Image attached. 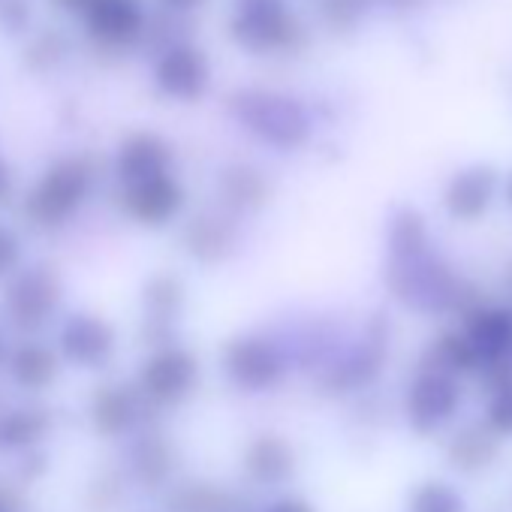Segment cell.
Returning a JSON list of instances; mask_svg holds the SVG:
<instances>
[{"mask_svg":"<svg viewBox=\"0 0 512 512\" xmlns=\"http://www.w3.org/2000/svg\"><path fill=\"white\" fill-rule=\"evenodd\" d=\"M52 4L61 10V13H70V16H85L94 4H97V0H52Z\"/></svg>","mask_w":512,"mask_h":512,"instance_id":"27","label":"cell"},{"mask_svg":"<svg viewBox=\"0 0 512 512\" xmlns=\"http://www.w3.org/2000/svg\"><path fill=\"white\" fill-rule=\"evenodd\" d=\"M151 79H154L157 94H163L166 100L193 103L205 97V91L211 88V58L193 40L175 43L157 52Z\"/></svg>","mask_w":512,"mask_h":512,"instance_id":"5","label":"cell"},{"mask_svg":"<svg viewBox=\"0 0 512 512\" xmlns=\"http://www.w3.org/2000/svg\"><path fill=\"white\" fill-rule=\"evenodd\" d=\"M368 10V0H320V19L332 34H350Z\"/></svg>","mask_w":512,"mask_h":512,"instance_id":"17","label":"cell"},{"mask_svg":"<svg viewBox=\"0 0 512 512\" xmlns=\"http://www.w3.org/2000/svg\"><path fill=\"white\" fill-rule=\"evenodd\" d=\"M172 166V148L166 139H160L157 133H130L115 154V172L118 178L127 184L154 178V175H166Z\"/></svg>","mask_w":512,"mask_h":512,"instance_id":"7","label":"cell"},{"mask_svg":"<svg viewBox=\"0 0 512 512\" xmlns=\"http://www.w3.org/2000/svg\"><path fill=\"white\" fill-rule=\"evenodd\" d=\"M49 305H55V290H52L49 278H43V275H31L13 290V314L22 323L43 320Z\"/></svg>","mask_w":512,"mask_h":512,"instance_id":"14","label":"cell"},{"mask_svg":"<svg viewBox=\"0 0 512 512\" xmlns=\"http://www.w3.org/2000/svg\"><path fill=\"white\" fill-rule=\"evenodd\" d=\"M247 464H250V470L260 479H281L290 470L293 458H290V452H287V446L281 440L266 437V440H260L250 449V461Z\"/></svg>","mask_w":512,"mask_h":512,"instance_id":"16","label":"cell"},{"mask_svg":"<svg viewBox=\"0 0 512 512\" xmlns=\"http://www.w3.org/2000/svg\"><path fill=\"white\" fill-rule=\"evenodd\" d=\"M94 187V163L88 157H64L52 163L40 181L34 184L25 211L40 226L64 223L91 193Z\"/></svg>","mask_w":512,"mask_h":512,"instance_id":"3","label":"cell"},{"mask_svg":"<svg viewBox=\"0 0 512 512\" xmlns=\"http://www.w3.org/2000/svg\"><path fill=\"white\" fill-rule=\"evenodd\" d=\"M13 368H16V377L25 386H43V383H49L55 377V359L40 347H25L16 356Z\"/></svg>","mask_w":512,"mask_h":512,"instance_id":"18","label":"cell"},{"mask_svg":"<svg viewBox=\"0 0 512 512\" xmlns=\"http://www.w3.org/2000/svg\"><path fill=\"white\" fill-rule=\"evenodd\" d=\"M494 184H497V178H494V172L488 166L464 169L446 187V208L461 220L479 217L485 211V205L491 202V196H494Z\"/></svg>","mask_w":512,"mask_h":512,"instance_id":"10","label":"cell"},{"mask_svg":"<svg viewBox=\"0 0 512 512\" xmlns=\"http://www.w3.org/2000/svg\"><path fill=\"white\" fill-rule=\"evenodd\" d=\"M488 422L497 434H512V383L500 386V392L494 395L488 407Z\"/></svg>","mask_w":512,"mask_h":512,"instance_id":"23","label":"cell"},{"mask_svg":"<svg viewBox=\"0 0 512 512\" xmlns=\"http://www.w3.org/2000/svg\"><path fill=\"white\" fill-rule=\"evenodd\" d=\"M467 344L476 356L503 359L512 350V314L509 311H482L467 323Z\"/></svg>","mask_w":512,"mask_h":512,"instance_id":"12","label":"cell"},{"mask_svg":"<svg viewBox=\"0 0 512 512\" xmlns=\"http://www.w3.org/2000/svg\"><path fill=\"white\" fill-rule=\"evenodd\" d=\"M226 368L229 374L241 383V386H253V389H263V386H272L281 374V365L275 359V353L260 344V341H238L229 347L226 353Z\"/></svg>","mask_w":512,"mask_h":512,"instance_id":"9","label":"cell"},{"mask_svg":"<svg viewBox=\"0 0 512 512\" xmlns=\"http://www.w3.org/2000/svg\"><path fill=\"white\" fill-rule=\"evenodd\" d=\"M437 356L446 368H455V371H467L476 362V353L467 344V338H443L437 347Z\"/></svg>","mask_w":512,"mask_h":512,"instance_id":"22","label":"cell"},{"mask_svg":"<svg viewBox=\"0 0 512 512\" xmlns=\"http://www.w3.org/2000/svg\"><path fill=\"white\" fill-rule=\"evenodd\" d=\"M458 404V389L443 374H428L416 383L410 395V416L419 428H434L452 416Z\"/></svg>","mask_w":512,"mask_h":512,"instance_id":"11","label":"cell"},{"mask_svg":"<svg viewBox=\"0 0 512 512\" xmlns=\"http://www.w3.org/2000/svg\"><path fill=\"white\" fill-rule=\"evenodd\" d=\"M64 341H67L70 356L79 359V362H103L109 356V350H112V335L97 320H76V323H70Z\"/></svg>","mask_w":512,"mask_h":512,"instance_id":"13","label":"cell"},{"mask_svg":"<svg viewBox=\"0 0 512 512\" xmlns=\"http://www.w3.org/2000/svg\"><path fill=\"white\" fill-rule=\"evenodd\" d=\"M19 260V241L10 229L0 226V275L10 272Z\"/></svg>","mask_w":512,"mask_h":512,"instance_id":"25","label":"cell"},{"mask_svg":"<svg viewBox=\"0 0 512 512\" xmlns=\"http://www.w3.org/2000/svg\"><path fill=\"white\" fill-rule=\"evenodd\" d=\"M181 205H184V187L172 172L124 187L127 214L148 226H163L166 220H172L181 211Z\"/></svg>","mask_w":512,"mask_h":512,"instance_id":"6","label":"cell"},{"mask_svg":"<svg viewBox=\"0 0 512 512\" xmlns=\"http://www.w3.org/2000/svg\"><path fill=\"white\" fill-rule=\"evenodd\" d=\"M235 118L263 142L278 148H296L308 139L311 121L299 100L278 91H238L229 100Z\"/></svg>","mask_w":512,"mask_h":512,"instance_id":"2","label":"cell"},{"mask_svg":"<svg viewBox=\"0 0 512 512\" xmlns=\"http://www.w3.org/2000/svg\"><path fill=\"white\" fill-rule=\"evenodd\" d=\"M269 512H314V509L308 503H302V500H281Z\"/></svg>","mask_w":512,"mask_h":512,"instance_id":"29","label":"cell"},{"mask_svg":"<svg viewBox=\"0 0 512 512\" xmlns=\"http://www.w3.org/2000/svg\"><path fill=\"white\" fill-rule=\"evenodd\" d=\"M196 380V362L184 350H163L142 368V392L160 404H172L190 392Z\"/></svg>","mask_w":512,"mask_h":512,"instance_id":"8","label":"cell"},{"mask_svg":"<svg viewBox=\"0 0 512 512\" xmlns=\"http://www.w3.org/2000/svg\"><path fill=\"white\" fill-rule=\"evenodd\" d=\"M82 28L100 55L118 58L145 43L148 10L142 7V0H97L82 16Z\"/></svg>","mask_w":512,"mask_h":512,"instance_id":"4","label":"cell"},{"mask_svg":"<svg viewBox=\"0 0 512 512\" xmlns=\"http://www.w3.org/2000/svg\"><path fill=\"white\" fill-rule=\"evenodd\" d=\"M127 413H130V404L121 395H106L97 407V419L103 422V428H109V419H118L115 425H127Z\"/></svg>","mask_w":512,"mask_h":512,"instance_id":"24","label":"cell"},{"mask_svg":"<svg viewBox=\"0 0 512 512\" xmlns=\"http://www.w3.org/2000/svg\"><path fill=\"white\" fill-rule=\"evenodd\" d=\"M226 34L256 58H284L308 46V25L287 0H235Z\"/></svg>","mask_w":512,"mask_h":512,"instance_id":"1","label":"cell"},{"mask_svg":"<svg viewBox=\"0 0 512 512\" xmlns=\"http://www.w3.org/2000/svg\"><path fill=\"white\" fill-rule=\"evenodd\" d=\"M157 4L166 10V13H175V16H193L196 10H202L208 0H157Z\"/></svg>","mask_w":512,"mask_h":512,"instance_id":"26","label":"cell"},{"mask_svg":"<svg viewBox=\"0 0 512 512\" xmlns=\"http://www.w3.org/2000/svg\"><path fill=\"white\" fill-rule=\"evenodd\" d=\"M509 199H512V181H509Z\"/></svg>","mask_w":512,"mask_h":512,"instance_id":"30","label":"cell"},{"mask_svg":"<svg viewBox=\"0 0 512 512\" xmlns=\"http://www.w3.org/2000/svg\"><path fill=\"white\" fill-rule=\"evenodd\" d=\"M34 22L31 0H0V31L10 37H25Z\"/></svg>","mask_w":512,"mask_h":512,"instance_id":"21","label":"cell"},{"mask_svg":"<svg viewBox=\"0 0 512 512\" xmlns=\"http://www.w3.org/2000/svg\"><path fill=\"white\" fill-rule=\"evenodd\" d=\"M13 169H10V163L7 160H0V205H7L10 202V196H13Z\"/></svg>","mask_w":512,"mask_h":512,"instance_id":"28","label":"cell"},{"mask_svg":"<svg viewBox=\"0 0 512 512\" xmlns=\"http://www.w3.org/2000/svg\"><path fill=\"white\" fill-rule=\"evenodd\" d=\"M70 52V40L61 31H40L25 43V67L34 73H49L55 70Z\"/></svg>","mask_w":512,"mask_h":512,"instance_id":"15","label":"cell"},{"mask_svg":"<svg viewBox=\"0 0 512 512\" xmlns=\"http://www.w3.org/2000/svg\"><path fill=\"white\" fill-rule=\"evenodd\" d=\"M410 512H461V500L440 482H428L413 494Z\"/></svg>","mask_w":512,"mask_h":512,"instance_id":"20","label":"cell"},{"mask_svg":"<svg viewBox=\"0 0 512 512\" xmlns=\"http://www.w3.org/2000/svg\"><path fill=\"white\" fill-rule=\"evenodd\" d=\"M491 455H494V440L488 434H482V431H464L455 440V446H452V458L464 470H473V467L488 464Z\"/></svg>","mask_w":512,"mask_h":512,"instance_id":"19","label":"cell"}]
</instances>
